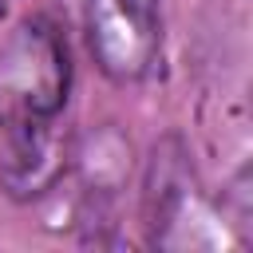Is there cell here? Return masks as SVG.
<instances>
[{
	"label": "cell",
	"mask_w": 253,
	"mask_h": 253,
	"mask_svg": "<svg viewBox=\"0 0 253 253\" xmlns=\"http://www.w3.org/2000/svg\"><path fill=\"white\" fill-rule=\"evenodd\" d=\"M71 55L47 16H28L0 43V126L40 123L67 111Z\"/></svg>",
	"instance_id": "6da1fadb"
},
{
	"label": "cell",
	"mask_w": 253,
	"mask_h": 253,
	"mask_svg": "<svg viewBox=\"0 0 253 253\" xmlns=\"http://www.w3.org/2000/svg\"><path fill=\"white\" fill-rule=\"evenodd\" d=\"M0 134V190L12 202H36L63 182L75 158L63 115L40 123H4Z\"/></svg>",
	"instance_id": "3957f363"
},
{
	"label": "cell",
	"mask_w": 253,
	"mask_h": 253,
	"mask_svg": "<svg viewBox=\"0 0 253 253\" xmlns=\"http://www.w3.org/2000/svg\"><path fill=\"white\" fill-rule=\"evenodd\" d=\"M83 32L111 83H142L162 55V0H83Z\"/></svg>",
	"instance_id": "7a4b0ae2"
},
{
	"label": "cell",
	"mask_w": 253,
	"mask_h": 253,
	"mask_svg": "<svg viewBox=\"0 0 253 253\" xmlns=\"http://www.w3.org/2000/svg\"><path fill=\"white\" fill-rule=\"evenodd\" d=\"M8 8H12V0H0V16H4V12H8Z\"/></svg>",
	"instance_id": "5b68a950"
},
{
	"label": "cell",
	"mask_w": 253,
	"mask_h": 253,
	"mask_svg": "<svg viewBox=\"0 0 253 253\" xmlns=\"http://www.w3.org/2000/svg\"><path fill=\"white\" fill-rule=\"evenodd\" d=\"M194 210V166L186 158V146L178 134H166L154 142L146 190H142V217L154 245H166L174 225Z\"/></svg>",
	"instance_id": "277c9868"
}]
</instances>
